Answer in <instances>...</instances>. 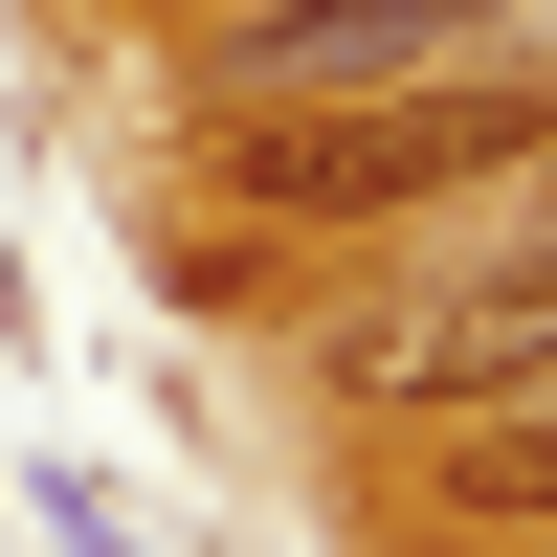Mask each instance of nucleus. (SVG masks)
Listing matches in <instances>:
<instances>
[{
	"instance_id": "nucleus-3",
	"label": "nucleus",
	"mask_w": 557,
	"mask_h": 557,
	"mask_svg": "<svg viewBox=\"0 0 557 557\" xmlns=\"http://www.w3.org/2000/svg\"><path fill=\"white\" fill-rule=\"evenodd\" d=\"M45 535H67V557H134V513H112L89 469H45Z\"/></svg>"
},
{
	"instance_id": "nucleus-1",
	"label": "nucleus",
	"mask_w": 557,
	"mask_h": 557,
	"mask_svg": "<svg viewBox=\"0 0 557 557\" xmlns=\"http://www.w3.org/2000/svg\"><path fill=\"white\" fill-rule=\"evenodd\" d=\"M535 89L513 67H424V89H335V112H268L246 134V201L268 223H401V201H469V178L535 157Z\"/></svg>"
},
{
	"instance_id": "nucleus-2",
	"label": "nucleus",
	"mask_w": 557,
	"mask_h": 557,
	"mask_svg": "<svg viewBox=\"0 0 557 557\" xmlns=\"http://www.w3.org/2000/svg\"><path fill=\"white\" fill-rule=\"evenodd\" d=\"M335 380L357 401H535L557 380V223L491 246V268H446V290L380 312V335H335Z\"/></svg>"
}]
</instances>
